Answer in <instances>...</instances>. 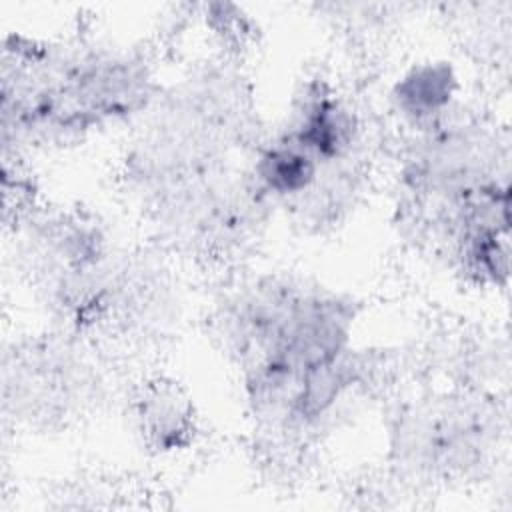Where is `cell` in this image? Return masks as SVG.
Wrapping results in <instances>:
<instances>
[{
    "label": "cell",
    "mask_w": 512,
    "mask_h": 512,
    "mask_svg": "<svg viewBox=\"0 0 512 512\" xmlns=\"http://www.w3.org/2000/svg\"><path fill=\"white\" fill-rule=\"evenodd\" d=\"M462 90L454 66L446 60H424L400 74L390 90L394 112L418 132L446 120Z\"/></svg>",
    "instance_id": "277c9868"
},
{
    "label": "cell",
    "mask_w": 512,
    "mask_h": 512,
    "mask_svg": "<svg viewBox=\"0 0 512 512\" xmlns=\"http://www.w3.org/2000/svg\"><path fill=\"white\" fill-rule=\"evenodd\" d=\"M324 166L288 134L256 148V156L248 170L258 190L274 200L298 202L314 190Z\"/></svg>",
    "instance_id": "5b68a950"
},
{
    "label": "cell",
    "mask_w": 512,
    "mask_h": 512,
    "mask_svg": "<svg viewBox=\"0 0 512 512\" xmlns=\"http://www.w3.org/2000/svg\"><path fill=\"white\" fill-rule=\"evenodd\" d=\"M66 340L18 348L4 364V400L14 414L36 424H56L82 414L94 400L100 378L88 354Z\"/></svg>",
    "instance_id": "7a4b0ae2"
},
{
    "label": "cell",
    "mask_w": 512,
    "mask_h": 512,
    "mask_svg": "<svg viewBox=\"0 0 512 512\" xmlns=\"http://www.w3.org/2000/svg\"><path fill=\"white\" fill-rule=\"evenodd\" d=\"M284 134L306 148L324 168H332L352 160L362 138V124L344 96L316 80L298 96Z\"/></svg>",
    "instance_id": "3957f363"
},
{
    "label": "cell",
    "mask_w": 512,
    "mask_h": 512,
    "mask_svg": "<svg viewBox=\"0 0 512 512\" xmlns=\"http://www.w3.org/2000/svg\"><path fill=\"white\" fill-rule=\"evenodd\" d=\"M486 408L450 398L408 410L396 424L392 450L408 472L434 478H464L484 464L494 446Z\"/></svg>",
    "instance_id": "6da1fadb"
},
{
    "label": "cell",
    "mask_w": 512,
    "mask_h": 512,
    "mask_svg": "<svg viewBox=\"0 0 512 512\" xmlns=\"http://www.w3.org/2000/svg\"><path fill=\"white\" fill-rule=\"evenodd\" d=\"M136 418L146 444L156 452H178L194 440V408L174 382H146L136 398Z\"/></svg>",
    "instance_id": "8992f818"
}]
</instances>
